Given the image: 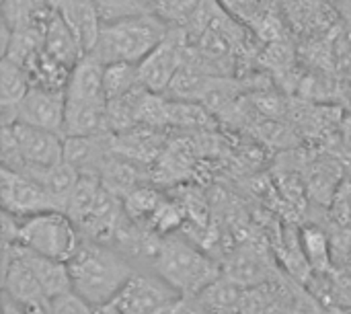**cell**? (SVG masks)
I'll use <instances>...</instances> for the list:
<instances>
[{
    "label": "cell",
    "mask_w": 351,
    "mask_h": 314,
    "mask_svg": "<svg viewBox=\"0 0 351 314\" xmlns=\"http://www.w3.org/2000/svg\"><path fill=\"white\" fill-rule=\"evenodd\" d=\"M68 271L72 292L93 309L109 304L136 274L123 253L101 241H82L68 261Z\"/></svg>",
    "instance_id": "6da1fadb"
},
{
    "label": "cell",
    "mask_w": 351,
    "mask_h": 314,
    "mask_svg": "<svg viewBox=\"0 0 351 314\" xmlns=\"http://www.w3.org/2000/svg\"><path fill=\"white\" fill-rule=\"evenodd\" d=\"M169 29L171 27L152 10L121 21L103 23L90 53L97 56L103 64H140L167 37Z\"/></svg>",
    "instance_id": "7a4b0ae2"
},
{
    "label": "cell",
    "mask_w": 351,
    "mask_h": 314,
    "mask_svg": "<svg viewBox=\"0 0 351 314\" xmlns=\"http://www.w3.org/2000/svg\"><path fill=\"white\" fill-rule=\"evenodd\" d=\"M64 162V136L27 123L2 125V167L31 177Z\"/></svg>",
    "instance_id": "3957f363"
},
{
    "label": "cell",
    "mask_w": 351,
    "mask_h": 314,
    "mask_svg": "<svg viewBox=\"0 0 351 314\" xmlns=\"http://www.w3.org/2000/svg\"><path fill=\"white\" fill-rule=\"evenodd\" d=\"M154 271L183 296H197L220 278L218 265L189 241L167 234L154 257Z\"/></svg>",
    "instance_id": "277c9868"
},
{
    "label": "cell",
    "mask_w": 351,
    "mask_h": 314,
    "mask_svg": "<svg viewBox=\"0 0 351 314\" xmlns=\"http://www.w3.org/2000/svg\"><path fill=\"white\" fill-rule=\"evenodd\" d=\"M78 234V226L66 212L47 210L19 218L14 245H21L49 259L68 263L82 243Z\"/></svg>",
    "instance_id": "5b68a950"
},
{
    "label": "cell",
    "mask_w": 351,
    "mask_h": 314,
    "mask_svg": "<svg viewBox=\"0 0 351 314\" xmlns=\"http://www.w3.org/2000/svg\"><path fill=\"white\" fill-rule=\"evenodd\" d=\"M189 56L191 49L185 29L171 27L167 37L138 64L142 84L152 93L165 95Z\"/></svg>",
    "instance_id": "8992f818"
},
{
    "label": "cell",
    "mask_w": 351,
    "mask_h": 314,
    "mask_svg": "<svg viewBox=\"0 0 351 314\" xmlns=\"http://www.w3.org/2000/svg\"><path fill=\"white\" fill-rule=\"evenodd\" d=\"M181 296L183 294L177 292L156 271H136L119 290V294L111 300V304L121 314H162Z\"/></svg>",
    "instance_id": "52a82bcc"
},
{
    "label": "cell",
    "mask_w": 351,
    "mask_h": 314,
    "mask_svg": "<svg viewBox=\"0 0 351 314\" xmlns=\"http://www.w3.org/2000/svg\"><path fill=\"white\" fill-rule=\"evenodd\" d=\"M0 197L4 212L16 218L33 216L47 210H60L56 200L35 177L6 167L0 169Z\"/></svg>",
    "instance_id": "ba28073f"
},
{
    "label": "cell",
    "mask_w": 351,
    "mask_h": 314,
    "mask_svg": "<svg viewBox=\"0 0 351 314\" xmlns=\"http://www.w3.org/2000/svg\"><path fill=\"white\" fill-rule=\"evenodd\" d=\"M4 249H6V255H4V292H6V296L23 313L47 309L49 300L45 298L31 267L19 255L14 245H4Z\"/></svg>",
    "instance_id": "9c48e42d"
},
{
    "label": "cell",
    "mask_w": 351,
    "mask_h": 314,
    "mask_svg": "<svg viewBox=\"0 0 351 314\" xmlns=\"http://www.w3.org/2000/svg\"><path fill=\"white\" fill-rule=\"evenodd\" d=\"M16 121L64 136L66 90H49V88L31 86L16 111Z\"/></svg>",
    "instance_id": "30bf717a"
},
{
    "label": "cell",
    "mask_w": 351,
    "mask_h": 314,
    "mask_svg": "<svg viewBox=\"0 0 351 314\" xmlns=\"http://www.w3.org/2000/svg\"><path fill=\"white\" fill-rule=\"evenodd\" d=\"M113 154V134L64 138V160L80 175L99 177Z\"/></svg>",
    "instance_id": "8fae6325"
},
{
    "label": "cell",
    "mask_w": 351,
    "mask_h": 314,
    "mask_svg": "<svg viewBox=\"0 0 351 314\" xmlns=\"http://www.w3.org/2000/svg\"><path fill=\"white\" fill-rule=\"evenodd\" d=\"M56 10L64 19V23L70 27L74 37L78 39L84 53H90L103 27V21L99 16L95 2L93 0H60Z\"/></svg>",
    "instance_id": "7c38bea8"
},
{
    "label": "cell",
    "mask_w": 351,
    "mask_h": 314,
    "mask_svg": "<svg viewBox=\"0 0 351 314\" xmlns=\"http://www.w3.org/2000/svg\"><path fill=\"white\" fill-rule=\"evenodd\" d=\"M103 76L105 64L97 56L84 53L70 70L66 84V101H107Z\"/></svg>",
    "instance_id": "4fadbf2b"
},
{
    "label": "cell",
    "mask_w": 351,
    "mask_h": 314,
    "mask_svg": "<svg viewBox=\"0 0 351 314\" xmlns=\"http://www.w3.org/2000/svg\"><path fill=\"white\" fill-rule=\"evenodd\" d=\"M111 134L107 101H66L64 138Z\"/></svg>",
    "instance_id": "5bb4252c"
},
{
    "label": "cell",
    "mask_w": 351,
    "mask_h": 314,
    "mask_svg": "<svg viewBox=\"0 0 351 314\" xmlns=\"http://www.w3.org/2000/svg\"><path fill=\"white\" fill-rule=\"evenodd\" d=\"M14 249L25 259V263L31 267V271L37 278V282H39V286H41L47 300H53L58 296H64V294L72 292L68 263L58 261V259H49V257L39 255V253H33V251H29V249H25L21 245H14Z\"/></svg>",
    "instance_id": "9a60e30c"
},
{
    "label": "cell",
    "mask_w": 351,
    "mask_h": 314,
    "mask_svg": "<svg viewBox=\"0 0 351 314\" xmlns=\"http://www.w3.org/2000/svg\"><path fill=\"white\" fill-rule=\"evenodd\" d=\"M31 88L27 70L16 62L2 58L0 64V121L2 125H12L16 121V111Z\"/></svg>",
    "instance_id": "2e32d148"
},
{
    "label": "cell",
    "mask_w": 351,
    "mask_h": 314,
    "mask_svg": "<svg viewBox=\"0 0 351 314\" xmlns=\"http://www.w3.org/2000/svg\"><path fill=\"white\" fill-rule=\"evenodd\" d=\"M245 288L230 280L228 276H220L212 284H208L197 296V304L208 314H241Z\"/></svg>",
    "instance_id": "e0dca14e"
},
{
    "label": "cell",
    "mask_w": 351,
    "mask_h": 314,
    "mask_svg": "<svg viewBox=\"0 0 351 314\" xmlns=\"http://www.w3.org/2000/svg\"><path fill=\"white\" fill-rule=\"evenodd\" d=\"M43 49L47 56H51L53 60H58L60 64H64L68 68H74L78 64V60L84 56L82 45L78 43V39L74 37L70 27L64 23V19L58 14V10L45 27Z\"/></svg>",
    "instance_id": "ac0fdd59"
},
{
    "label": "cell",
    "mask_w": 351,
    "mask_h": 314,
    "mask_svg": "<svg viewBox=\"0 0 351 314\" xmlns=\"http://www.w3.org/2000/svg\"><path fill=\"white\" fill-rule=\"evenodd\" d=\"M53 14L49 0H2V21L10 29L47 27Z\"/></svg>",
    "instance_id": "d6986e66"
},
{
    "label": "cell",
    "mask_w": 351,
    "mask_h": 314,
    "mask_svg": "<svg viewBox=\"0 0 351 314\" xmlns=\"http://www.w3.org/2000/svg\"><path fill=\"white\" fill-rule=\"evenodd\" d=\"M103 86H105V97L107 101L123 97L132 93L138 86H144L140 80L138 64L130 62H113L105 64V76H103Z\"/></svg>",
    "instance_id": "ffe728a7"
},
{
    "label": "cell",
    "mask_w": 351,
    "mask_h": 314,
    "mask_svg": "<svg viewBox=\"0 0 351 314\" xmlns=\"http://www.w3.org/2000/svg\"><path fill=\"white\" fill-rule=\"evenodd\" d=\"M300 247L317 271H321V274L331 271L329 265L333 259V247H331V239L327 237V232H323L317 226L304 228L300 232Z\"/></svg>",
    "instance_id": "44dd1931"
},
{
    "label": "cell",
    "mask_w": 351,
    "mask_h": 314,
    "mask_svg": "<svg viewBox=\"0 0 351 314\" xmlns=\"http://www.w3.org/2000/svg\"><path fill=\"white\" fill-rule=\"evenodd\" d=\"M199 4L202 0H154L150 4V10L158 19H162L169 27L185 29L195 16Z\"/></svg>",
    "instance_id": "7402d4cb"
},
{
    "label": "cell",
    "mask_w": 351,
    "mask_h": 314,
    "mask_svg": "<svg viewBox=\"0 0 351 314\" xmlns=\"http://www.w3.org/2000/svg\"><path fill=\"white\" fill-rule=\"evenodd\" d=\"M93 2H95L103 23L121 21V19L136 16V14L150 10L146 0H93Z\"/></svg>",
    "instance_id": "603a6c76"
},
{
    "label": "cell",
    "mask_w": 351,
    "mask_h": 314,
    "mask_svg": "<svg viewBox=\"0 0 351 314\" xmlns=\"http://www.w3.org/2000/svg\"><path fill=\"white\" fill-rule=\"evenodd\" d=\"M325 284H327L329 300L339 309L351 311V267L337 269L335 274L329 271V276L325 278Z\"/></svg>",
    "instance_id": "cb8c5ba5"
},
{
    "label": "cell",
    "mask_w": 351,
    "mask_h": 314,
    "mask_svg": "<svg viewBox=\"0 0 351 314\" xmlns=\"http://www.w3.org/2000/svg\"><path fill=\"white\" fill-rule=\"evenodd\" d=\"M47 313L49 314H95V309L84 302L78 294L68 292L64 296H58L53 300H49L47 304Z\"/></svg>",
    "instance_id": "d4e9b609"
},
{
    "label": "cell",
    "mask_w": 351,
    "mask_h": 314,
    "mask_svg": "<svg viewBox=\"0 0 351 314\" xmlns=\"http://www.w3.org/2000/svg\"><path fill=\"white\" fill-rule=\"evenodd\" d=\"M337 313H339V314H351V311H348V309H339Z\"/></svg>",
    "instance_id": "484cf974"
},
{
    "label": "cell",
    "mask_w": 351,
    "mask_h": 314,
    "mask_svg": "<svg viewBox=\"0 0 351 314\" xmlns=\"http://www.w3.org/2000/svg\"><path fill=\"white\" fill-rule=\"evenodd\" d=\"M152 2H154V0H146V4H148V6H150V4H152Z\"/></svg>",
    "instance_id": "4316f807"
},
{
    "label": "cell",
    "mask_w": 351,
    "mask_h": 314,
    "mask_svg": "<svg viewBox=\"0 0 351 314\" xmlns=\"http://www.w3.org/2000/svg\"><path fill=\"white\" fill-rule=\"evenodd\" d=\"M206 314H208V313H206Z\"/></svg>",
    "instance_id": "83f0119b"
}]
</instances>
